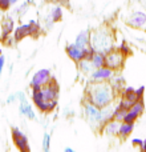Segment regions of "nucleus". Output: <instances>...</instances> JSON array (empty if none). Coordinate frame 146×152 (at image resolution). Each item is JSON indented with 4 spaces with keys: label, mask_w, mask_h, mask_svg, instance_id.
Segmentation results:
<instances>
[{
    "label": "nucleus",
    "mask_w": 146,
    "mask_h": 152,
    "mask_svg": "<svg viewBox=\"0 0 146 152\" xmlns=\"http://www.w3.org/2000/svg\"><path fill=\"white\" fill-rule=\"evenodd\" d=\"M116 99V89L110 81H92L86 88V100L98 108L112 104Z\"/></svg>",
    "instance_id": "nucleus-1"
},
{
    "label": "nucleus",
    "mask_w": 146,
    "mask_h": 152,
    "mask_svg": "<svg viewBox=\"0 0 146 152\" xmlns=\"http://www.w3.org/2000/svg\"><path fill=\"white\" fill-rule=\"evenodd\" d=\"M90 47L96 52L106 53L114 48V36L106 27H100L90 34Z\"/></svg>",
    "instance_id": "nucleus-2"
},
{
    "label": "nucleus",
    "mask_w": 146,
    "mask_h": 152,
    "mask_svg": "<svg viewBox=\"0 0 146 152\" xmlns=\"http://www.w3.org/2000/svg\"><path fill=\"white\" fill-rule=\"evenodd\" d=\"M84 115H85L88 123L90 124L92 127H94V128H96V127L101 128L102 124H104L101 108H98L97 105H94L93 103L88 102V100L84 103Z\"/></svg>",
    "instance_id": "nucleus-3"
},
{
    "label": "nucleus",
    "mask_w": 146,
    "mask_h": 152,
    "mask_svg": "<svg viewBox=\"0 0 146 152\" xmlns=\"http://www.w3.org/2000/svg\"><path fill=\"white\" fill-rule=\"evenodd\" d=\"M124 63H125V55L122 53V51L120 48H113L109 52L105 53V66L109 67L113 71H118L124 67Z\"/></svg>",
    "instance_id": "nucleus-4"
},
{
    "label": "nucleus",
    "mask_w": 146,
    "mask_h": 152,
    "mask_svg": "<svg viewBox=\"0 0 146 152\" xmlns=\"http://www.w3.org/2000/svg\"><path fill=\"white\" fill-rule=\"evenodd\" d=\"M52 74L49 69H39L36 74L33 75L31 80V88L32 89H39L41 87H44L45 84H48L49 81H52Z\"/></svg>",
    "instance_id": "nucleus-5"
},
{
    "label": "nucleus",
    "mask_w": 146,
    "mask_h": 152,
    "mask_svg": "<svg viewBox=\"0 0 146 152\" xmlns=\"http://www.w3.org/2000/svg\"><path fill=\"white\" fill-rule=\"evenodd\" d=\"M126 24L136 29H146V12H144V11L133 12L126 20Z\"/></svg>",
    "instance_id": "nucleus-6"
},
{
    "label": "nucleus",
    "mask_w": 146,
    "mask_h": 152,
    "mask_svg": "<svg viewBox=\"0 0 146 152\" xmlns=\"http://www.w3.org/2000/svg\"><path fill=\"white\" fill-rule=\"evenodd\" d=\"M89 76L92 81H109L114 76V71L106 66H102L100 68H96Z\"/></svg>",
    "instance_id": "nucleus-7"
},
{
    "label": "nucleus",
    "mask_w": 146,
    "mask_h": 152,
    "mask_svg": "<svg viewBox=\"0 0 146 152\" xmlns=\"http://www.w3.org/2000/svg\"><path fill=\"white\" fill-rule=\"evenodd\" d=\"M12 139H13V143H15V145L21 152L29 151L28 139H27L25 135H24L19 128H16V127H13V128H12Z\"/></svg>",
    "instance_id": "nucleus-8"
},
{
    "label": "nucleus",
    "mask_w": 146,
    "mask_h": 152,
    "mask_svg": "<svg viewBox=\"0 0 146 152\" xmlns=\"http://www.w3.org/2000/svg\"><path fill=\"white\" fill-rule=\"evenodd\" d=\"M120 126H121V121L116 120V119H110L109 121L104 123V126L101 127V131L104 134L109 135V136H116V135H118Z\"/></svg>",
    "instance_id": "nucleus-9"
},
{
    "label": "nucleus",
    "mask_w": 146,
    "mask_h": 152,
    "mask_svg": "<svg viewBox=\"0 0 146 152\" xmlns=\"http://www.w3.org/2000/svg\"><path fill=\"white\" fill-rule=\"evenodd\" d=\"M65 52L73 61H76V63H78L80 60H82L84 59V50L82 48H80V47H77L74 43H73V44L66 45Z\"/></svg>",
    "instance_id": "nucleus-10"
},
{
    "label": "nucleus",
    "mask_w": 146,
    "mask_h": 152,
    "mask_svg": "<svg viewBox=\"0 0 146 152\" xmlns=\"http://www.w3.org/2000/svg\"><path fill=\"white\" fill-rule=\"evenodd\" d=\"M74 44L77 45V47L82 48V50L86 47H89V45H90V32H89L88 29L81 31L80 34L77 35V37H76Z\"/></svg>",
    "instance_id": "nucleus-11"
},
{
    "label": "nucleus",
    "mask_w": 146,
    "mask_h": 152,
    "mask_svg": "<svg viewBox=\"0 0 146 152\" xmlns=\"http://www.w3.org/2000/svg\"><path fill=\"white\" fill-rule=\"evenodd\" d=\"M19 110H20L21 115H24L25 118H28V120H35V119H36V113H35V111L32 110L31 104H28V102H27V100L20 102Z\"/></svg>",
    "instance_id": "nucleus-12"
},
{
    "label": "nucleus",
    "mask_w": 146,
    "mask_h": 152,
    "mask_svg": "<svg viewBox=\"0 0 146 152\" xmlns=\"http://www.w3.org/2000/svg\"><path fill=\"white\" fill-rule=\"evenodd\" d=\"M39 108L40 112L43 113H49L57 107V100H51V102H39L37 104H35Z\"/></svg>",
    "instance_id": "nucleus-13"
},
{
    "label": "nucleus",
    "mask_w": 146,
    "mask_h": 152,
    "mask_svg": "<svg viewBox=\"0 0 146 152\" xmlns=\"http://www.w3.org/2000/svg\"><path fill=\"white\" fill-rule=\"evenodd\" d=\"M29 35H32L29 23L28 24H23V26H19L17 28L15 29V40H17V42L19 40H21V39H24V37L29 36Z\"/></svg>",
    "instance_id": "nucleus-14"
},
{
    "label": "nucleus",
    "mask_w": 146,
    "mask_h": 152,
    "mask_svg": "<svg viewBox=\"0 0 146 152\" xmlns=\"http://www.w3.org/2000/svg\"><path fill=\"white\" fill-rule=\"evenodd\" d=\"M77 64H78V69L85 75H90L92 72L96 69L93 63H92V60H88V59H82V60H80Z\"/></svg>",
    "instance_id": "nucleus-15"
},
{
    "label": "nucleus",
    "mask_w": 146,
    "mask_h": 152,
    "mask_svg": "<svg viewBox=\"0 0 146 152\" xmlns=\"http://www.w3.org/2000/svg\"><path fill=\"white\" fill-rule=\"evenodd\" d=\"M133 129H134V124H133V123H126V121H121L118 135H120L122 139H125V137H128L129 135L133 132Z\"/></svg>",
    "instance_id": "nucleus-16"
},
{
    "label": "nucleus",
    "mask_w": 146,
    "mask_h": 152,
    "mask_svg": "<svg viewBox=\"0 0 146 152\" xmlns=\"http://www.w3.org/2000/svg\"><path fill=\"white\" fill-rule=\"evenodd\" d=\"M92 63H93L94 68H100V67L105 66V53L94 52V55L92 56Z\"/></svg>",
    "instance_id": "nucleus-17"
},
{
    "label": "nucleus",
    "mask_w": 146,
    "mask_h": 152,
    "mask_svg": "<svg viewBox=\"0 0 146 152\" xmlns=\"http://www.w3.org/2000/svg\"><path fill=\"white\" fill-rule=\"evenodd\" d=\"M129 110H126V108H124L121 104H118L117 107L114 108V115H113V119H116V120L118 121H124V118H125V115L128 113Z\"/></svg>",
    "instance_id": "nucleus-18"
},
{
    "label": "nucleus",
    "mask_w": 146,
    "mask_h": 152,
    "mask_svg": "<svg viewBox=\"0 0 146 152\" xmlns=\"http://www.w3.org/2000/svg\"><path fill=\"white\" fill-rule=\"evenodd\" d=\"M49 15H51V19H52L55 23L56 21H60L61 19H63V8H61L60 5H56Z\"/></svg>",
    "instance_id": "nucleus-19"
},
{
    "label": "nucleus",
    "mask_w": 146,
    "mask_h": 152,
    "mask_svg": "<svg viewBox=\"0 0 146 152\" xmlns=\"http://www.w3.org/2000/svg\"><path fill=\"white\" fill-rule=\"evenodd\" d=\"M110 83H112L113 88L116 89V91H120V89H124V86H125V80H124L122 77H114L113 76L112 79H110Z\"/></svg>",
    "instance_id": "nucleus-20"
},
{
    "label": "nucleus",
    "mask_w": 146,
    "mask_h": 152,
    "mask_svg": "<svg viewBox=\"0 0 146 152\" xmlns=\"http://www.w3.org/2000/svg\"><path fill=\"white\" fill-rule=\"evenodd\" d=\"M12 29H13V21L11 19L4 20V23H3V37L8 36L12 32Z\"/></svg>",
    "instance_id": "nucleus-21"
},
{
    "label": "nucleus",
    "mask_w": 146,
    "mask_h": 152,
    "mask_svg": "<svg viewBox=\"0 0 146 152\" xmlns=\"http://www.w3.org/2000/svg\"><path fill=\"white\" fill-rule=\"evenodd\" d=\"M138 113H136L134 111H132V110H129L128 111V113L125 115V118H124V121H126V123H136V120L138 119Z\"/></svg>",
    "instance_id": "nucleus-22"
},
{
    "label": "nucleus",
    "mask_w": 146,
    "mask_h": 152,
    "mask_svg": "<svg viewBox=\"0 0 146 152\" xmlns=\"http://www.w3.org/2000/svg\"><path fill=\"white\" fill-rule=\"evenodd\" d=\"M129 110H132V111H134L136 113H138V115H141L142 112H144V110H145V107H144V103H142V99L141 100H138V102H136L133 105H132Z\"/></svg>",
    "instance_id": "nucleus-23"
},
{
    "label": "nucleus",
    "mask_w": 146,
    "mask_h": 152,
    "mask_svg": "<svg viewBox=\"0 0 146 152\" xmlns=\"http://www.w3.org/2000/svg\"><path fill=\"white\" fill-rule=\"evenodd\" d=\"M51 148V134H44L43 137V150L44 152H49Z\"/></svg>",
    "instance_id": "nucleus-24"
},
{
    "label": "nucleus",
    "mask_w": 146,
    "mask_h": 152,
    "mask_svg": "<svg viewBox=\"0 0 146 152\" xmlns=\"http://www.w3.org/2000/svg\"><path fill=\"white\" fill-rule=\"evenodd\" d=\"M11 0H0V8H1L3 11H7L8 8L11 7Z\"/></svg>",
    "instance_id": "nucleus-25"
},
{
    "label": "nucleus",
    "mask_w": 146,
    "mask_h": 152,
    "mask_svg": "<svg viewBox=\"0 0 146 152\" xmlns=\"http://www.w3.org/2000/svg\"><path fill=\"white\" fill-rule=\"evenodd\" d=\"M120 50L122 51V53H124L125 56H128L129 53H130V48H129V47H128V44H125V43H124V44L120 47Z\"/></svg>",
    "instance_id": "nucleus-26"
},
{
    "label": "nucleus",
    "mask_w": 146,
    "mask_h": 152,
    "mask_svg": "<svg viewBox=\"0 0 146 152\" xmlns=\"http://www.w3.org/2000/svg\"><path fill=\"white\" fill-rule=\"evenodd\" d=\"M144 91H145V87H139V88L136 91V94L138 95L139 99H142V95H144Z\"/></svg>",
    "instance_id": "nucleus-27"
},
{
    "label": "nucleus",
    "mask_w": 146,
    "mask_h": 152,
    "mask_svg": "<svg viewBox=\"0 0 146 152\" xmlns=\"http://www.w3.org/2000/svg\"><path fill=\"white\" fill-rule=\"evenodd\" d=\"M3 67H4V56H0V76H1Z\"/></svg>",
    "instance_id": "nucleus-28"
},
{
    "label": "nucleus",
    "mask_w": 146,
    "mask_h": 152,
    "mask_svg": "<svg viewBox=\"0 0 146 152\" xmlns=\"http://www.w3.org/2000/svg\"><path fill=\"white\" fill-rule=\"evenodd\" d=\"M139 150L144 151V152H146V139H145V140H142L141 145H139Z\"/></svg>",
    "instance_id": "nucleus-29"
},
{
    "label": "nucleus",
    "mask_w": 146,
    "mask_h": 152,
    "mask_svg": "<svg viewBox=\"0 0 146 152\" xmlns=\"http://www.w3.org/2000/svg\"><path fill=\"white\" fill-rule=\"evenodd\" d=\"M142 140L141 139H133V145H141Z\"/></svg>",
    "instance_id": "nucleus-30"
},
{
    "label": "nucleus",
    "mask_w": 146,
    "mask_h": 152,
    "mask_svg": "<svg viewBox=\"0 0 146 152\" xmlns=\"http://www.w3.org/2000/svg\"><path fill=\"white\" fill-rule=\"evenodd\" d=\"M64 151H65V152H74V150H73V148H69V147H66Z\"/></svg>",
    "instance_id": "nucleus-31"
},
{
    "label": "nucleus",
    "mask_w": 146,
    "mask_h": 152,
    "mask_svg": "<svg viewBox=\"0 0 146 152\" xmlns=\"http://www.w3.org/2000/svg\"><path fill=\"white\" fill-rule=\"evenodd\" d=\"M17 1H19V0H11V3H12V4H16Z\"/></svg>",
    "instance_id": "nucleus-32"
}]
</instances>
